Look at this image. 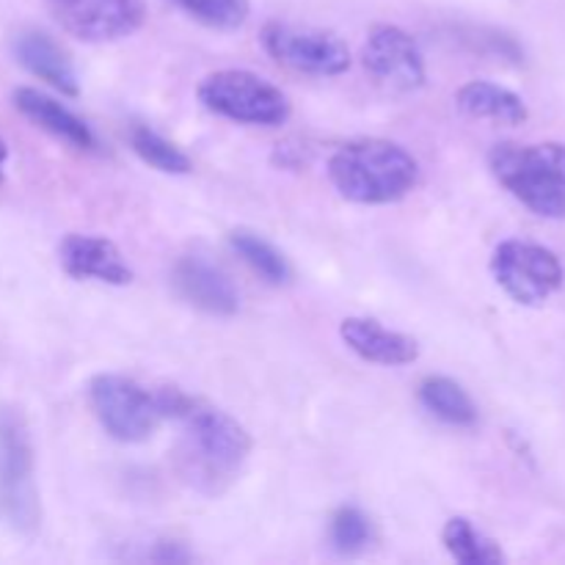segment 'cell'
<instances>
[{
  "label": "cell",
  "mask_w": 565,
  "mask_h": 565,
  "mask_svg": "<svg viewBox=\"0 0 565 565\" xmlns=\"http://www.w3.org/2000/svg\"><path fill=\"white\" fill-rule=\"evenodd\" d=\"M163 419L180 425L177 441V467L196 491L218 497L241 475L252 452L248 430L221 408L185 395L177 386L154 392Z\"/></svg>",
  "instance_id": "6da1fadb"
},
{
  "label": "cell",
  "mask_w": 565,
  "mask_h": 565,
  "mask_svg": "<svg viewBox=\"0 0 565 565\" xmlns=\"http://www.w3.org/2000/svg\"><path fill=\"white\" fill-rule=\"evenodd\" d=\"M329 180L337 193L353 204H392L414 191L419 166L401 143L359 138L331 154Z\"/></svg>",
  "instance_id": "7a4b0ae2"
},
{
  "label": "cell",
  "mask_w": 565,
  "mask_h": 565,
  "mask_svg": "<svg viewBox=\"0 0 565 565\" xmlns=\"http://www.w3.org/2000/svg\"><path fill=\"white\" fill-rule=\"evenodd\" d=\"M491 174L541 218H565L563 143H497L489 154Z\"/></svg>",
  "instance_id": "3957f363"
},
{
  "label": "cell",
  "mask_w": 565,
  "mask_h": 565,
  "mask_svg": "<svg viewBox=\"0 0 565 565\" xmlns=\"http://www.w3.org/2000/svg\"><path fill=\"white\" fill-rule=\"evenodd\" d=\"M199 103L215 116L237 125L276 127L290 116V99L281 88L246 70H218L199 83Z\"/></svg>",
  "instance_id": "277c9868"
},
{
  "label": "cell",
  "mask_w": 565,
  "mask_h": 565,
  "mask_svg": "<svg viewBox=\"0 0 565 565\" xmlns=\"http://www.w3.org/2000/svg\"><path fill=\"white\" fill-rule=\"evenodd\" d=\"M0 505L11 527L20 533H36L39 494L33 480V447L25 417L20 408H0Z\"/></svg>",
  "instance_id": "5b68a950"
},
{
  "label": "cell",
  "mask_w": 565,
  "mask_h": 565,
  "mask_svg": "<svg viewBox=\"0 0 565 565\" xmlns=\"http://www.w3.org/2000/svg\"><path fill=\"white\" fill-rule=\"evenodd\" d=\"M88 403L105 434L116 441L136 445L149 439L163 423L154 392L143 390L132 379L116 373H99L88 381Z\"/></svg>",
  "instance_id": "8992f818"
},
{
  "label": "cell",
  "mask_w": 565,
  "mask_h": 565,
  "mask_svg": "<svg viewBox=\"0 0 565 565\" xmlns=\"http://www.w3.org/2000/svg\"><path fill=\"white\" fill-rule=\"evenodd\" d=\"M265 53L281 66L303 72V75L334 77L351 66V50L337 33L309 25L270 20L259 33Z\"/></svg>",
  "instance_id": "52a82bcc"
},
{
  "label": "cell",
  "mask_w": 565,
  "mask_h": 565,
  "mask_svg": "<svg viewBox=\"0 0 565 565\" xmlns=\"http://www.w3.org/2000/svg\"><path fill=\"white\" fill-rule=\"evenodd\" d=\"M491 276L516 303L539 307L561 290L565 270L550 248L527 241H505L494 248Z\"/></svg>",
  "instance_id": "ba28073f"
},
{
  "label": "cell",
  "mask_w": 565,
  "mask_h": 565,
  "mask_svg": "<svg viewBox=\"0 0 565 565\" xmlns=\"http://www.w3.org/2000/svg\"><path fill=\"white\" fill-rule=\"evenodd\" d=\"M55 20L83 42H116L132 36L147 20L143 0H47Z\"/></svg>",
  "instance_id": "9c48e42d"
},
{
  "label": "cell",
  "mask_w": 565,
  "mask_h": 565,
  "mask_svg": "<svg viewBox=\"0 0 565 565\" xmlns=\"http://www.w3.org/2000/svg\"><path fill=\"white\" fill-rule=\"evenodd\" d=\"M362 64L375 83L390 92H414L425 83V58L408 31L375 25L362 47Z\"/></svg>",
  "instance_id": "30bf717a"
},
{
  "label": "cell",
  "mask_w": 565,
  "mask_h": 565,
  "mask_svg": "<svg viewBox=\"0 0 565 565\" xmlns=\"http://www.w3.org/2000/svg\"><path fill=\"white\" fill-rule=\"evenodd\" d=\"M177 296L191 303L199 312L215 315V318H232L241 309V292L221 265L210 263L207 257H182L171 274Z\"/></svg>",
  "instance_id": "8fae6325"
},
{
  "label": "cell",
  "mask_w": 565,
  "mask_h": 565,
  "mask_svg": "<svg viewBox=\"0 0 565 565\" xmlns=\"http://www.w3.org/2000/svg\"><path fill=\"white\" fill-rule=\"evenodd\" d=\"M58 259L64 274L77 281H103V285H130L132 268L116 243L99 235H66L58 246Z\"/></svg>",
  "instance_id": "7c38bea8"
},
{
  "label": "cell",
  "mask_w": 565,
  "mask_h": 565,
  "mask_svg": "<svg viewBox=\"0 0 565 565\" xmlns=\"http://www.w3.org/2000/svg\"><path fill=\"white\" fill-rule=\"evenodd\" d=\"M340 337L359 359L384 367H403L419 359V342L403 331H392L373 318H345Z\"/></svg>",
  "instance_id": "4fadbf2b"
},
{
  "label": "cell",
  "mask_w": 565,
  "mask_h": 565,
  "mask_svg": "<svg viewBox=\"0 0 565 565\" xmlns=\"http://www.w3.org/2000/svg\"><path fill=\"white\" fill-rule=\"evenodd\" d=\"M14 108L20 110L28 121H33L39 130L61 138V141L70 143V147L83 149V152L97 147V138H94L92 127H88L81 116H75L66 105H61L58 99L47 97V94L36 92V88H28V86L17 88Z\"/></svg>",
  "instance_id": "5bb4252c"
},
{
  "label": "cell",
  "mask_w": 565,
  "mask_h": 565,
  "mask_svg": "<svg viewBox=\"0 0 565 565\" xmlns=\"http://www.w3.org/2000/svg\"><path fill=\"white\" fill-rule=\"evenodd\" d=\"M14 55L33 77L53 86L55 92L66 94V97H77L81 86H77L75 66H72L66 50L55 42L53 36L42 31H22L14 39Z\"/></svg>",
  "instance_id": "9a60e30c"
},
{
  "label": "cell",
  "mask_w": 565,
  "mask_h": 565,
  "mask_svg": "<svg viewBox=\"0 0 565 565\" xmlns=\"http://www.w3.org/2000/svg\"><path fill=\"white\" fill-rule=\"evenodd\" d=\"M456 103L472 119H489L511 127L522 125L530 116L527 105L516 92L489 81H472L461 86L456 94Z\"/></svg>",
  "instance_id": "2e32d148"
},
{
  "label": "cell",
  "mask_w": 565,
  "mask_h": 565,
  "mask_svg": "<svg viewBox=\"0 0 565 565\" xmlns=\"http://www.w3.org/2000/svg\"><path fill=\"white\" fill-rule=\"evenodd\" d=\"M419 403L441 423L452 428H472L478 423V406L467 395L461 384H456L447 375H428L417 390Z\"/></svg>",
  "instance_id": "e0dca14e"
},
{
  "label": "cell",
  "mask_w": 565,
  "mask_h": 565,
  "mask_svg": "<svg viewBox=\"0 0 565 565\" xmlns=\"http://www.w3.org/2000/svg\"><path fill=\"white\" fill-rule=\"evenodd\" d=\"M230 246L254 274L263 276L270 285H287L292 279V268L287 263L285 254L268 243L265 237H259L257 232L248 230H235L230 235Z\"/></svg>",
  "instance_id": "ac0fdd59"
},
{
  "label": "cell",
  "mask_w": 565,
  "mask_h": 565,
  "mask_svg": "<svg viewBox=\"0 0 565 565\" xmlns=\"http://www.w3.org/2000/svg\"><path fill=\"white\" fill-rule=\"evenodd\" d=\"M441 544H445V550L450 552L458 563L497 565L505 561L500 546L491 539H486L483 533H478V527L463 516L450 519V522L445 524V530H441Z\"/></svg>",
  "instance_id": "d6986e66"
},
{
  "label": "cell",
  "mask_w": 565,
  "mask_h": 565,
  "mask_svg": "<svg viewBox=\"0 0 565 565\" xmlns=\"http://www.w3.org/2000/svg\"><path fill=\"white\" fill-rule=\"evenodd\" d=\"M130 147L138 158L143 160L152 169L163 171V174H188L193 169L191 158L182 152L177 143H171L169 138H163L160 132H154L152 127L136 125L130 130Z\"/></svg>",
  "instance_id": "ffe728a7"
},
{
  "label": "cell",
  "mask_w": 565,
  "mask_h": 565,
  "mask_svg": "<svg viewBox=\"0 0 565 565\" xmlns=\"http://www.w3.org/2000/svg\"><path fill=\"white\" fill-rule=\"evenodd\" d=\"M169 3L213 31H237L252 14L248 0H169Z\"/></svg>",
  "instance_id": "44dd1931"
},
{
  "label": "cell",
  "mask_w": 565,
  "mask_h": 565,
  "mask_svg": "<svg viewBox=\"0 0 565 565\" xmlns=\"http://www.w3.org/2000/svg\"><path fill=\"white\" fill-rule=\"evenodd\" d=\"M329 539L331 546H334L340 555H362L370 546V541H373V524H370V516L364 511H359V508L353 505H342L340 511L331 516Z\"/></svg>",
  "instance_id": "7402d4cb"
},
{
  "label": "cell",
  "mask_w": 565,
  "mask_h": 565,
  "mask_svg": "<svg viewBox=\"0 0 565 565\" xmlns=\"http://www.w3.org/2000/svg\"><path fill=\"white\" fill-rule=\"evenodd\" d=\"M152 561H160V563H185L191 561V555H188L185 550H182L180 544H160L158 552H152Z\"/></svg>",
  "instance_id": "603a6c76"
},
{
  "label": "cell",
  "mask_w": 565,
  "mask_h": 565,
  "mask_svg": "<svg viewBox=\"0 0 565 565\" xmlns=\"http://www.w3.org/2000/svg\"><path fill=\"white\" fill-rule=\"evenodd\" d=\"M6 158H9V147H6V141L0 138V180H3V166H6Z\"/></svg>",
  "instance_id": "cb8c5ba5"
}]
</instances>
